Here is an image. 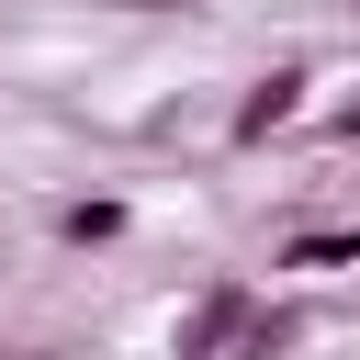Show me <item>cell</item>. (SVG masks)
Wrapping results in <instances>:
<instances>
[{"label": "cell", "mask_w": 360, "mask_h": 360, "mask_svg": "<svg viewBox=\"0 0 360 360\" xmlns=\"http://www.w3.org/2000/svg\"><path fill=\"white\" fill-rule=\"evenodd\" d=\"M248 315H259V281H248V270H214V281L169 315V360H225Z\"/></svg>", "instance_id": "obj_2"}, {"label": "cell", "mask_w": 360, "mask_h": 360, "mask_svg": "<svg viewBox=\"0 0 360 360\" xmlns=\"http://www.w3.org/2000/svg\"><path fill=\"white\" fill-rule=\"evenodd\" d=\"M304 338H315V315H304V304H259V315L236 326V349H225V360H292Z\"/></svg>", "instance_id": "obj_5"}, {"label": "cell", "mask_w": 360, "mask_h": 360, "mask_svg": "<svg viewBox=\"0 0 360 360\" xmlns=\"http://www.w3.org/2000/svg\"><path fill=\"white\" fill-rule=\"evenodd\" d=\"M315 135H326V146H360V90H349V101H326V112H315Z\"/></svg>", "instance_id": "obj_6"}, {"label": "cell", "mask_w": 360, "mask_h": 360, "mask_svg": "<svg viewBox=\"0 0 360 360\" xmlns=\"http://www.w3.org/2000/svg\"><path fill=\"white\" fill-rule=\"evenodd\" d=\"M135 11H202V0H135Z\"/></svg>", "instance_id": "obj_7"}, {"label": "cell", "mask_w": 360, "mask_h": 360, "mask_svg": "<svg viewBox=\"0 0 360 360\" xmlns=\"http://www.w3.org/2000/svg\"><path fill=\"white\" fill-rule=\"evenodd\" d=\"M124 225H135L124 191H79V202H56V248H112Z\"/></svg>", "instance_id": "obj_4"}, {"label": "cell", "mask_w": 360, "mask_h": 360, "mask_svg": "<svg viewBox=\"0 0 360 360\" xmlns=\"http://www.w3.org/2000/svg\"><path fill=\"white\" fill-rule=\"evenodd\" d=\"M270 270H281V281H326V270H360V225H292V236L270 248Z\"/></svg>", "instance_id": "obj_3"}, {"label": "cell", "mask_w": 360, "mask_h": 360, "mask_svg": "<svg viewBox=\"0 0 360 360\" xmlns=\"http://www.w3.org/2000/svg\"><path fill=\"white\" fill-rule=\"evenodd\" d=\"M304 112H315V56H281V68H259V79L236 90L225 146H236V158H259V146H270V135H292Z\"/></svg>", "instance_id": "obj_1"}]
</instances>
